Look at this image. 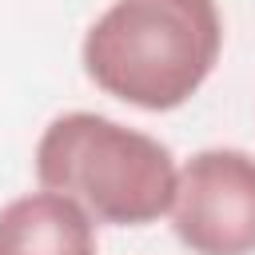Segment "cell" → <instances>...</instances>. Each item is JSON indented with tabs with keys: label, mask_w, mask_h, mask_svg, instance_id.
<instances>
[{
	"label": "cell",
	"mask_w": 255,
	"mask_h": 255,
	"mask_svg": "<svg viewBox=\"0 0 255 255\" xmlns=\"http://www.w3.org/2000/svg\"><path fill=\"white\" fill-rule=\"evenodd\" d=\"M223 16L215 0H112L80 44L84 76L139 112L183 108L215 72Z\"/></svg>",
	"instance_id": "6da1fadb"
},
{
	"label": "cell",
	"mask_w": 255,
	"mask_h": 255,
	"mask_svg": "<svg viewBox=\"0 0 255 255\" xmlns=\"http://www.w3.org/2000/svg\"><path fill=\"white\" fill-rule=\"evenodd\" d=\"M32 167L40 187L76 199L96 223L112 227L163 219L179 183V163L163 139L100 112L56 116L36 139Z\"/></svg>",
	"instance_id": "7a4b0ae2"
},
{
	"label": "cell",
	"mask_w": 255,
	"mask_h": 255,
	"mask_svg": "<svg viewBox=\"0 0 255 255\" xmlns=\"http://www.w3.org/2000/svg\"><path fill=\"white\" fill-rule=\"evenodd\" d=\"M167 219L191 255H255V155L203 147L183 159Z\"/></svg>",
	"instance_id": "3957f363"
},
{
	"label": "cell",
	"mask_w": 255,
	"mask_h": 255,
	"mask_svg": "<svg viewBox=\"0 0 255 255\" xmlns=\"http://www.w3.org/2000/svg\"><path fill=\"white\" fill-rule=\"evenodd\" d=\"M0 255H96V219L60 191H28L0 207Z\"/></svg>",
	"instance_id": "277c9868"
}]
</instances>
